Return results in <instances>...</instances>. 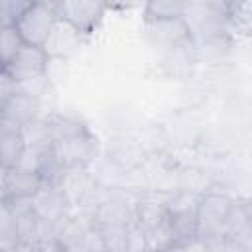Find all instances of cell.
<instances>
[{
  "instance_id": "d4e9b609",
  "label": "cell",
  "mask_w": 252,
  "mask_h": 252,
  "mask_svg": "<svg viewBox=\"0 0 252 252\" xmlns=\"http://www.w3.org/2000/svg\"><path fill=\"white\" fill-rule=\"evenodd\" d=\"M0 252H33V244H16L10 248H0Z\"/></svg>"
},
{
  "instance_id": "3957f363",
  "label": "cell",
  "mask_w": 252,
  "mask_h": 252,
  "mask_svg": "<svg viewBox=\"0 0 252 252\" xmlns=\"http://www.w3.org/2000/svg\"><path fill=\"white\" fill-rule=\"evenodd\" d=\"M234 205V197L228 193L207 191L199 199L197 207V230L199 238H211L224 234V222Z\"/></svg>"
},
{
  "instance_id": "44dd1931",
  "label": "cell",
  "mask_w": 252,
  "mask_h": 252,
  "mask_svg": "<svg viewBox=\"0 0 252 252\" xmlns=\"http://www.w3.org/2000/svg\"><path fill=\"white\" fill-rule=\"evenodd\" d=\"M30 6V2H22V0H4L2 2V26H14L18 22V18L26 12V8Z\"/></svg>"
},
{
  "instance_id": "d6986e66",
  "label": "cell",
  "mask_w": 252,
  "mask_h": 252,
  "mask_svg": "<svg viewBox=\"0 0 252 252\" xmlns=\"http://www.w3.org/2000/svg\"><path fill=\"white\" fill-rule=\"evenodd\" d=\"M146 250H150L148 232L138 220H132L126 230V252H146Z\"/></svg>"
},
{
  "instance_id": "cb8c5ba5",
  "label": "cell",
  "mask_w": 252,
  "mask_h": 252,
  "mask_svg": "<svg viewBox=\"0 0 252 252\" xmlns=\"http://www.w3.org/2000/svg\"><path fill=\"white\" fill-rule=\"evenodd\" d=\"M183 252H209V246L203 238H193L187 244H183Z\"/></svg>"
},
{
  "instance_id": "9c48e42d",
  "label": "cell",
  "mask_w": 252,
  "mask_h": 252,
  "mask_svg": "<svg viewBox=\"0 0 252 252\" xmlns=\"http://www.w3.org/2000/svg\"><path fill=\"white\" fill-rule=\"evenodd\" d=\"M146 32L154 45L161 47L163 53L191 41L189 32L181 18L173 20H146Z\"/></svg>"
},
{
  "instance_id": "2e32d148",
  "label": "cell",
  "mask_w": 252,
  "mask_h": 252,
  "mask_svg": "<svg viewBox=\"0 0 252 252\" xmlns=\"http://www.w3.org/2000/svg\"><path fill=\"white\" fill-rule=\"evenodd\" d=\"M26 43H24L22 35L18 33L16 26H2V32H0V59H2V67L8 65L18 55V51Z\"/></svg>"
},
{
  "instance_id": "ffe728a7",
  "label": "cell",
  "mask_w": 252,
  "mask_h": 252,
  "mask_svg": "<svg viewBox=\"0 0 252 252\" xmlns=\"http://www.w3.org/2000/svg\"><path fill=\"white\" fill-rule=\"evenodd\" d=\"M108 252H126V230L128 226H98Z\"/></svg>"
},
{
  "instance_id": "30bf717a",
  "label": "cell",
  "mask_w": 252,
  "mask_h": 252,
  "mask_svg": "<svg viewBox=\"0 0 252 252\" xmlns=\"http://www.w3.org/2000/svg\"><path fill=\"white\" fill-rule=\"evenodd\" d=\"M41 185L43 179L37 173L18 167H2V201L32 199Z\"/></svg>"
},
{
  "instance_id": "6da1fadb",
  "label": "cell",
  "mask_w": 252,
  "mask_h": 252,
  "mask_svg": "<svg viewBox=\"0 0 252 252\" xmlns=\"http://www.w3.org/2000/svg\"><path fill=\"white\" fill-rule=\"evenodd\" d=\"M181 20L189 32L193 45L228 35L226 2H185Z\"/></svg>"
},
{
  "instance_id": "603a6c76",
  "label": "cell",
  "mask_w": 252,
  "mask_h": 252,
  "mask_svg": "<svg viewBox=\"0 0 252 252\" xmlns=\"http://www.w3.org/2000/svg\"><path fill=\"white\" fill-rule=\"evenodd\" d=\"M16 93H18V83L6 71H2V75H0V106L6 104Z\"/></svg>"
},
{
  "instance_id": "277c9868",
  "label": "cell",
  "mask_w": 252,
  "mask_h": 252,
  "mask_svg": "<svg viewBox=\"0 0 252 252\" xmlns=\"http://www.w3.org/2000/svg\"><path fill=\"white\" fill-rule=\"evenodd\" d=\"M96 154V140L93 138L91 132L71 136L59 142L51 144V156L53 159L69 169V167H89V163L94 159Z\"/></svg>"
},
{
  "instance_id": "4fadbf2b",
  "label": "cell",
  "mask_w": 252,
  "mask_h": 252,
  "mask_svg": "<svg viewBox=\"0 0 252 252\" xmlns=\"http://www.w3.org/2000/svg\"><path fill=\"white\" fill-rule=\"evenodd\" d=\"M45 122H47V130H49L51 142H59V140L89 132L87 126L79 118L67 116V114H49V116H45Z\"/></svg>"
},
{
  "instance_id": "4316f807",
  "label": "cell",
  "mask_w": 252,
  "mask_h": 252,
  "mask_svg": "<svg viewBox=\"0 0 252 252\" xmlns=\"http://www.w3.org/2000/svg\"><path fill=\"white\" fill-rule=\"evenodd\" d=\"M146 252H154V250H146Z\"/></svg>"
},
{
  "instance_id": "5bb4252c",
  "label": "cell",
  "mask_w": 252,
  "mask_h": 252,
  "mask_svg": "<svg viewBox=\"0 0 252 252\" xmlns=\"http://www.w3.org/2000/svg\"><path fill=\"white\" fill-rule=\"evenodd\" d=\"M228 30L240 35H252V0L250 2H226Z\"/></svg>"
},
{
  "instance_id": "ac0fdd59",
  "label": "cell",
  "mask_w": 252,
  "mask_h": 252,
  "mask_svg": "<svg viewBox=\"0 0 252 252\" xmlns=\"http://www.w3.org/2000/svg\"><path fill=\"white\" fill-rule=\"evenodd\" d=\"M185 2H150L146 6V20H173L183 18Z\"/></svg>"
},
{
  "instance_id": "8992f818",
  "label": "cell",
  "mask_w": 252,
  "mask_h": 252,
  "mask_svg": "<svg viewBox=\"0 0 252 252\" xmlns=\"http://www.w3.org/2000/svg\"><path fill=\"white\" fill-rule=\"evenodd\" d=\"M47 67H49V57L43 51V47L26 43L18 51V55L8 65L2 67V71H6L16 83H24L47 75Z\"/></svg>"
},
{
  "instance_id": "7402d4cb",
  "label": "cell",
  "mask_w": 252,
  "mask_h": 252,
  "mask_svg": "<svg viewBox=\"0 0 252 252\" xmlns=\"http://www.w3.org/2000/svg\"><path fill=\"white\" fill-rule=\"evenodd\" d=\"M83 248L87 252H108L106 250V244H104V238H102V232L98 226H91L85 236H83Z\"/></svg>"
},
{
  "instance_id": "5b68a950",
  "label": "cell",
  "mask_w": 252,
  "mask_h": 252,
  "mask_svg": "<svg viewBox=\"0 0 252 252\" xmlns=\"http://www.w3.org/2000/svg\"><path fill=\"white\" fill-rule=\"evenodd\" d=\"M85 39H87L85 33H81L69 22L57 18V22L53 24V28L43 43V51L47 53V57L51 61H65L83 47Z\"/></svg>"
},
{
  "instance_id": "ba28073f",
  "label": "cell",
  "mask_w": 252,
  "mask_h": 252,
  "mask_svg": "<svg viewBox=\"0 0 252 252\" xmlns=\"http://www.w3.org/2000/svg\"><path fill=\"white\" fill-rule=\"evenodd\" d=\"M32 207L35 215L49 224H57L71 211V205L63 189L57 185H49V183H43L37 189V193L32 197Z\"/></svg>"
},
{
  "instance_id": "484cf974",
  "label": "cell",
  "mask_w": 252,
  "mask_h": 252,
  "mask_svg": "<svg viewBox=\"0 0 252 252\" xmlns=\"http://www.w3.org/2000/svg\"><path fill=\"white\" fill-rule=\"evenodd\" d=\"M163 252H183V246L181 244H175V246H171V248H167Z\"/></svg>"
},
{
  "instance_id": "7a4b0ae2",
  "label": "cell",
  "mask_w": 252,
  "mask_h": 252,
  "mask_svg": "<svg viewBox=\"0 0 252 252\" xmlns=\"http://www.w3.org/2000/svg\"><path fill=\"white\" fill-rule=\"evenodd\" d=\"M57 8L55 2H30L26 12L14 24L18 33L22 35L24 43L43 47L53 24L57 22Z\"/></svg>"
},
{
  "instance_id": "e0dca14e",
  "label": "cell",
  "mask_w": 252,
  "mask_h": 252,
  "mask_svg": "<svg viewBox=\"0 0 252 252\" xmlns=\"http://www.w3.org/2000/svg\"><path fill=\"white\" fill-rule=\"evenodd\" d=\"M20 244L18 240V230H16V217L10 209L8 203L2 201L0 209V248H10Z\"/></svg>"
},
{
  "instance_id": "9a60e30c",
  "label": "cell",
  "mask_w": 252,
  "mask_h": 252,
  "mask_svg": "<svg viewBox=\"0 0 252 252\" xmlns=\"http://www.w3.org/2000/svg\"><path fill=\"white\" fill-rule=\"evenodd\" d=\"M148 232V242H150V250L154 252H163L171 246H175V234H173V228H171V220H169V215L165 219H161L159 222H156L154 226L146 228Z\"/></svg>"
},
{
  "instance_id": "8fae6325",
  "label": "cell",
  "mask_w": 252,
  "mask_h": 252,
  "mask_svg": "<svg viewBox=\"0 0 252 252\" xmlns=\"http://www.w3.org/2000/svg\"><path fill=\"white\" fill-rule=\"evenodd\" d=\"M0 114H2L0 116L2 122L24 126L41 116V100L30 94H24V93H16L6 104L0 106Z\"/></svg>"
},
{
  "instance_id": "52a82bcc",
  "label": "cell",
  "mask_w": 252,
  "mask_h": 252,
  "mask_svg": "<svg viewBox=\"0 0 252 252\" xmlns=\"http://www.w3.org/2000/svg\"><path fill=\"white\" fill-rule=\"evenodd\" d=\"M57 16L77 28L81 33L89 35L104 16L106 6L100 2H55Z\"/></svg>"
},
{
  "instance_id": "7c38bea8",
  "label": "cell",
  "mask_w": 252,
  "mask_h": 252,
  "mask_svg": "<svg viewBox=\"0 0 252 252\" xmlns=\"http://www.w3.org/2000/svg\"><path fill=\"white\" fill-rule=\"evenodd\" d=\"M26 150V142L22 136V126L2 122L0 120V154H2V167H14L20 156Z\"/></svg>"
}]
</instances>
